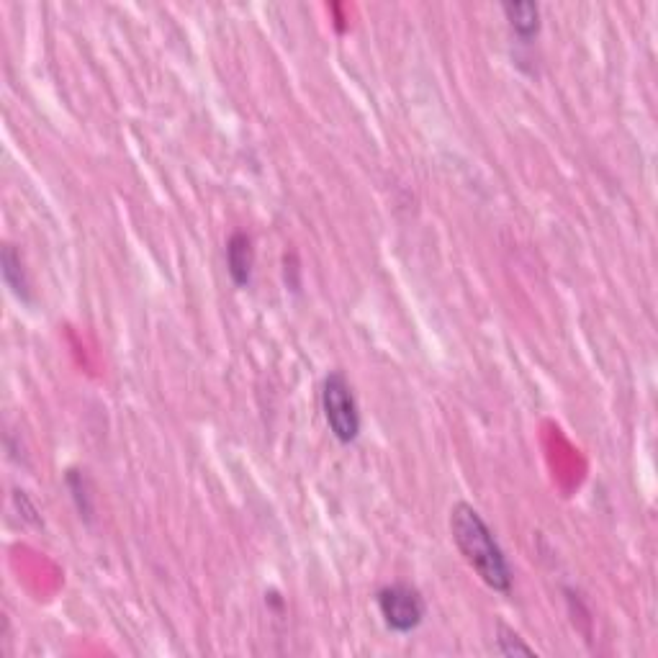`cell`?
<instances>
[{
	"instance_id": "4",
	"label": "cell",
	"mask_w": 658,
	"mask_h": 658,
	"mask_svg": "<svg viewBox=\"0 0 658 658\" xmlns=\"http://www.w3.org/2000/svg\"><path fill=\"white\" fill-rule=\"evenodd\" d=\"M252 265H255L252 237L247 232H234L227 242V270L237 286H250Z\"/></svg>"
},
{
	"instance_id": "3",
	"label": "cell",
	"mask_w": 658,
	"mask_h": 658,
	"mask_svg": "<svg viewBox=\"0 0 658 658\" xmlns=\"http://www.w3.org/2000/svg\"><path fill=\"white\" fill-rule=\"evenodd\" d=\"M386 628L394 633H412L425 620V599L409 584H389L376 597Z\"/></svg>"
},
{
	"instance_id": "7",
	"label": "cell",
	"mask_w": 658,
	"mask_h": 658,
	"mask_svg": "<svg viewBox=\"0 0 658 658\" xmlns=\"http://www.w3.org/2000/svg\"><path fill=\"white\" fill-rule=\"evenodd\" d=\"M497 651L504 653V656H517V653H522V656H533V648L527 646V643H522L520 635H517L515 630H509L507 625H499Z\"/></svg>"
},
{
	"instance_id": "1",
	"label": "cell",
	"mask_w": 658,
	"mask_h": 658,
	"mask_svg": "<svg viewBox=\"0 0 658 658\" xmlns=\"http://www.w3.org/2000/svg\"><path fill=\"white\" fill-rule=\"evenodd\" d=\"M450 533H453L458 551L468 561L476 574L481 576L486 587L494 592L509 594L512 589V569L499 548L497 538L491 533V527L486 525L484 517L466 502H458L450 509Z\"/></svg>"
},
{
	"instance_id": "6",
	"label": "cell",
	"mask_w": 658,
	"mask_h": 658,
	"mask_svg": "<svg viewBox=\"0 0 658 658\" xmlns=\"http://www.w3.org/2000/svg\"><path fill=\"white\" fill-rule=\"evenodd\" d=\"M0 263H3V281L11 288L13 296H18L21 301H31V288L29 281H26L24 265H21V255L13 250V245L3 247V260Z\"/></svg>"
},
{
	"instance_id": "2",
	"label": "cell",
	"mask_w": 658,
	"mask_h": 658,
	"mask_svg": "<svg viewBox=\"0 0 658 658\" xmlns=\"http://www.w3.org/2000/svg\"><path fill=\"white\" fill-rule=\"evenodd\" d=\"M322 409L332 435L340 443H355L360 435V412L355 401L353 386L345 378V373L332 371L324 378L322 386Z\"/></svg>"
},
{
	"instance_id": "5",
	"label": "cell",
	"mask_w": 658,
	"mask_h": 658,
	"mask_svg": "<svg viewBox=\"0 0 658 658\" xmlns=\"http://www.w3.org/2000/svg\"><path fill=\"white\" fill-rule=\"evenodd\" d=\"M504 16L509 21V29L515 31V36L520 39H533L540 31V8L538 3H530V0H509L502 6Z\"/></svg>"
}]
</instances>
